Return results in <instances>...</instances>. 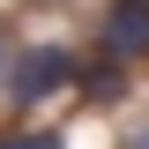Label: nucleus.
<instances>
[{
	"instance_id": "2",
	"label": "nucleus",
	"mask_w": 149,
	"mask_h": 149,
	"mask_svg": "<svg viewBox=\"0 0 149 149\" xmlns=\"http://www.w3.org/2000/svg\"><path fill=\"white\" fill-rule=\"evenodd\" d=\"M104 45L112 52H149V0H112Z\"/></svg>"
},
{
	"instance_id": "4",
	"label": "nucleus",
	"mask_w": 149,
	"mask_h": 149,
	"mask_svg": "<svg viewBox=\"0 0 149 149\" xmlns=\"http://www.w3.org/2000/svg\"><path fill=\"white\" fill-rule=\"evenodd\" d=\"M0 67H8V37H0Z\"/></svg>"
},
{
	"instance_id": "5",
	"label": "nucleus",
	"mask_w": 149,
	"mask_h": 149,
	"mask_svg": "<svg viewBox=\"0 0 149 149\" xmlns=\"http://www.w3.org/2000/svg\"><path fill=\"white\" fill-rule=\"evenodd\" d=\"M142 149H149V134H142Z\"/></svg>"
},
{
	"instance_id": "3",
	"label": "nucleus",
	"mask_w": 149,
	"mask_h": 149,
	"mask_svg": "<svg viewBox=\"0 0 149 149\" xmlns=\"http://www.w3.org/2000/svg\"><path fill=\"white\" fill-rule=\"evenodd\" d=\"M0 149H60V142H52V134H8Z\"/></svg>"
},
{
	"instance_id": "1",
	"label": "nucleus",
	"mask_w": 149,
	"mask_h": 149,
	"mask_svg": "<svg viewBox=\"0 0 149 149\" xmlns=\"http://www.w3.org/2000/svg\"><path fill=\"white\" fill-rule=\"evenodd\" d=\"M60 82H74V52H60V45H37V52L15 60V97H22V104L52 97Z\"/></svg>"
}]
</instances>
